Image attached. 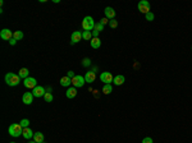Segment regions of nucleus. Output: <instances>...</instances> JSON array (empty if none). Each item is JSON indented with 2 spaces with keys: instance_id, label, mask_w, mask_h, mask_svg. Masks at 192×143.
<instances>
[{
  "instance_id": "f257e3e1",
  "label": "nucleus",
  "mask_w": 192,
  "mask_h": 143,
  "mask_svg": "<svg viewBox=\"0 0 192 143\" xmlns=\"http://www.w3.org/2000/svg\"><path fill=\"white\" fill-rule=\"evenodd\" d=\"M20 82V78L18 74H14V73H7L5 74V83L10 87H15L18 86Z\"/></svg>"
},
{
  "instance_id": "f03ea898",
  "label": "nucleus",
  "mask_w": 192,
  "mask_h": 143,
  "mask_svg": "<svg viewBox=\"0 0 192 143\" xmlns=\"http://www.w3.org/2000/svg\"><path fill=\"white\" fill-rule=\"evenodd\" d=\"M95 20H94V18L92 17H90V15H87V17H84L83 18V20H82V28H83L84 31H94V28H95Z\"/></svg>"
},
{
  "instance_id": "7ed1b4c3",
  "label": "nucleus",
  "mask_w": 192,
  "mask_h": 143,
  "mask_svg": "<svg viewBox=\"0 0 192 143\" xmlns=\"http://www.w3.org/2000/svg\"><path fill=\"white\" fill-rule=\"evenodd\" d=\"M8 132H9V134L12 135V137H19L23 133V128L20 127L19 123H18V124H10Z\"/></svg>"
},
{
  "instance_id": "20e7f679",
  "label": "nucleus",
  "mask_w": 192,
  "mask_h": 143,
  "mask_svg": "<svg viewBox=\"0 0 192 143\" xmlns=\"http://www.w3.org/2000/svg\"><path fill=\"white\" fill-rule=\"evenodd\" d=\"M138 10H140L141 13H143V14H147V13H150V3L147 1V0H141L140 3H138Z\"/></svg>"
},
{
  "instance_id": "39448f33",
  "label": "nucleus",
  "mask_w": 192,
  "mask_h": 143,
  "mask_svg": "<svg viewBox=\"0 0 192 143\" xmlns=\"http://www.w3.org/2000/svg\"><path fill=\"white\" fill-rule=\"evenodd\" d=\"M84 83H86V81H84V77H82V75H74L73 78H72V84H73V87H76V88L83 87Z\"/></svg>"
},
{
  "instance_id": "423d86ee",
  "label": "nucleus",
  "mask_w": 192,
  "mask_h": 143,
  "mask_svg": "<svg viewBox=\"0 0 192 143\" xmlns=\"http://www.w3.org/2000/svg\"><path fill=\"white\" fill-rule=\"evenodd\" d=\"M100 79H101V82H104V84H112V82L114 81V77L112 75V73L104 72L100 74Z\"/></svg>"
},
{
  "instance_id": "0eeeda50",
  "label": "nucleus",
  "mask_w": 192,
  "mask_h": 143,
  "mask_svg": "<svg viewBox=\"0 0 192 143\" xmlns=\"http://www.w3.org/2000/svg\"><path fill=\"white\" fill-rule=\"evenodd\" d=\"M23 84H24L26 88L33 89L35 87H37V81H36L35 78H32V77H28V78H26L24 81H23Z\"/></svg>"
},
{
  "instance_id": "6e6552de",
  "label": "nucleus",
  "mask_w": 192,
  "mask_h": 143,
  "mask_svg": "<svg viewBox=\"0 0 192 143\" xmlns=\"http://www.w3.org/2000/svg\"><path fill=\"white\" fill-rule=\"evenodd\" d=\"M32 93H33V97H44L45 96V93H46V89L44 88L42 86H37V87H35L33 88V91H32Z\"/></svg>"
},
{
  "instance_id": "1a4fd4ad",
  "label": "nucleus",
  "mask_w": 192,
  "mask_h": 143,
  "mask_svg": "<svg viewBox=\"0 0 192 143\" xmlns=\"http://www.w3.org/2000/svg\"><path fill=\"white\" fill-rule=\"evenodd\" d=\"M0 37L5 41H9L13 37V32L10 30H8V28H4V30L0 31Z\"/></svg>"
},
{
  "instance_id": "9d476101",
  "label": "nucleus",
  "mask_w": 192,
  "mask_h": 143,
  "mask_svg": "<svg viewBox=\"0 0 192 143\" xmlns=\"http://www.w3.org/2000/svg\"><path fill=\"white\" fill-rule=\"evenodd\" d=\"M81 40H82V32H79V31H74V32L72 33V36H71V43L72 45H74V43L79 42Z\"/></svg>"
},
{
  "instance_id": "9b49d317",
  "label": "nucleus",
  "mask_w": 192,
  "mask_h": 143,
  "mask_svg": "<svg viewBox=\"0 0 192 143\" xmlns=\"http://www.w3.org/2000/svg\"><path fill=\"white\" fill-rule=\"evenodd\" d=\"M22 101L24 105H31L33 101V93L32 92H26V93L22 96Z\"/></svg>"
},
{
  "instance_id": "f8f14e48",
  "label": "nucleus",
  "mask_w": 192,
  "mask_h": 143,
  "mask_svg": "<svg viewBox=\"0 0 192 143\" xmlns=\"http://www.w3.org/2000/svg\"><path fill=\"white\" fill-rule=\"evenodd\" d=\"M104 13H105V18H108L109 20L114 19V17H115V10L113 9L112 7H106V8H105Z\"/></svg>"
},
{
  "instance_id": "ddd939ff",
  "label": "nucleus",
  "mask_w": 192,
  "mask_h": 143,
  "mask_svg": "<svg viewBox=\"0 0 192 143\" xmlns=\"http://www.w3.org/2000/svg\"><path fill=\"white\" fill-rule=\"evenodd\" d=\"M67 98H74L77 96V88L76 87H68V89L65 91Z\"/></svg>"
},
{
  "instance_id": "4468645a",
  "label": "nucleus",
  "mask_w": 192,
  "mask_h": 143,
  "mask_svg": "<svg viewBox=\"0 0 192 143\" xmlns=\"http://www.w3.org/2000/svg\"><path fill=\"white\" fill-rule=\"evenodd\" d=\"M95 78H96V74H95V72H86V74H84V81H86V83H92V82L95 81Z\"/></svg>"
},
{
  "instance_id": "2eb2a0df",
  "label": "nucleus",
  "mask_w": 192,
  "mask_h": 143,
  "mask_svg": "<svg viewBox=\"0 0 192 143\" xmlns=\"http://www.w3.org/2000/svg\"><path fill=\"white\" fill-rule=\"evenodd\" d=\"M22 135H23V138H26V139H30V138H32L33 135H35V133H33L30 128H23Z\"/></svg>"
},
{
  "instance_id": "dca6fc26",
  "label": "nucleus",
  "mask_w": 192,
  "mask_h": 143,
  "mask_svg": "<svg viewBox=\"0 0 192 143\" xmlns=\"http://www.w3.org/2000/svg\"><path fill=\"white\" fill-rule=\"evenodd\" d=\"M124 75H120V74H118V75L114 77V81H113V83L115 84V86H122L123 83H124Z\"/></svg>"
},
{
  "instance_id": "f3484780",
  "label": "nucleus",
  "mask_w": 192,
  "mask_h": 143,
  "mask_svg": "<svg viewBox=\"0 0 192 143\" xmlns=\"http://www.w3.org/2000/svg\"><path fill=\"white\" fill-rule=\"evenodd\" d=\"M72 84V79L69 78V77H61L60 78V86H63V87H69Z\"/></svg>"
},
{
  "instance_id": "a211bd4d",
  "label": "nucleus",
  "mask_w": 192,
  "mask_h": 143,
  "mask_svg": "<svg viewBox=\"0 0 192 143\" xmlns=\"http://www.w3.org/2000/svg\"><path fill=\"white\" fill-rule=\"evenodd\" d=\"M28 74H30V70H28L27 68H22V69H19V72H18V75H19L20 79L28 78Z\"/></svg>"
},
{
  "instance_id": "6ab92c4d",
  "label": "nucleus",
  "mask_w": 192,
  "mask_h": 143,
  "mask_svg": "<svg viewBox=\"0 0 192 143\" xmlns=\"http://www.w3.org/2000/svg\"><path fill=\"white\" fill-rule=\"evenodd\" d=\"M90 43H91V47L92 49H99L100 46H101V41H100L99 37H96V38L94 37L91 41H90Z\"/></svg>"
},
{
  "instance_id": "aec40b11",
  "label": "nucleus",
  "mask_w": 192,
  "mask_h": 143,
  "mask_svg": "<svg viewBox=\"0 0 192 143\" xmlns=\"http://www.w3.org/2000/svg\"><path fill=\"white\" fill-rule=\"evenodd\" d=\"M44 134L41 132H37V133H35V135H33V140H35L36 143H42L44 142Z\"/></svg>"
},
{
  "instance_id": "412c9836",
  "label": "nucleus",
  "mask_w": 192,
  "mask_h": 143,
  "mask_svg": "<svg viewBox=\"0 0 192 143\" xmlns=\"http://www.w3.org/2000/svg\"><path fill=\"white\" fill-rule=\"evenodd\" d=\"M82 38L86 41H91L92 40V32L91 31H83L82 32Z\"/></svg>"
},
{
  "instance_id": "4be33fe9",
  "label": "nucleus",
  "mask_w": 192,
  "mask_h": 143,
  "mask_svg": "<svg viewBox=\"0 0 192 143\" xmlns=\"http://www.w3.org/2000/svg\"><path fill=\"white\" fill-rule=\"evenodd\" d=\"M113 92V87L112 84H104V87H102V93L104 94H109Z\"/></svg>"
},
{
  "instance_id": "5701e85b",
  "label": "nucleus",
  "mask_w": 192,
  "mask_h": 143,
  "mask_svg": "<svg viewBox=\"0 0 192 143\" xmlns=\"http://www.w3.org/2000/svg\"><path fill=\"white\" fill-rule=\"evenodd\" d=\"M23 36H24V35H23V32H22V31H15V32H13V37H14L17 41L22 40V38H23Z\"/></svg>"
},
{
  "instance_id": "b1692460",
  "label": "nucleus",
  "mask_w": 192,
  "mask_h": 143,
  "mask_svg": "<svg viewBox=\"0 0 192 143\" xmlns=\"http://www.w3.org/2000/svg\"><path fill=\"white\" fill-rule=\"evenodd\" d=\"M44 98H45V101H46V102H51V101L54 100V97H53V94H51L50 92H46L45 96H44Z\"/></svg>"
},
{
  "instance_id": "393cba45",
  "label": "nucleus",
  "mask_w": 192,
  "mask_h": 143,
  "mask_svg": "<svg viewBox=\"0 0 192 143\" xmlns=\"http://www.w3.org/2000/svg\"><path fill=\"white\" fill-rule=\"evenodd\" d=\"M104 27H105V26L104 24H101V23H96V24H95V28H94V30L95 31H97V32H101V31H104Z\"/></svg>"
},
{
  "instance_id": "a878e982",
  "label": "nucleus",
  "mask_w": 192,
  "mask_h": 143,
  "mask_svg": "<svg viewBox=\"0 0 192 143\" xmlns=\"http://www.w3.org/2000/svg\"><path fill=\"white\" fill-rule=\"evenodd\" d=\"M19 124H20V127L22 128H28V125H30V120L28 119H22Z\"/></svg>"
},
{
  "instance_id": "bb28decb",
  "label": "nucleus",
  "mask_w": 192,
  "mask_h": 143,
  "mask_svg": "<svg viewBox=\"0 0 192 143\" xmlns=\"http://www.w3.org/2000/svg\"><path fill=\"white\" fill-rule=\"evenodd\" d=\"M145 18H146V20H148V22H152L154 18H155V15L150 12V13H147V14H145Z\"/></svg>"
},
{
  "instance_id": "cd10ccee",
  "label": "nucleus",
  "mask_w": 192,
  "mask_h": 143,
  "mask_svg": "<svg viewBox=\"0 0 192 143\" xmlns=\"http://www.w3.org/2000/svg\"><path fill=\"white\" fill-rule=\"evenodd\" d=\"M82 65H83V66H88V65H91V59L84 58V59H83V61H82Z\"/></svg>"
},
{
  "instance_id": "c85d7f7f",
  "label": "nucleus",
  "mask_w": 192,
  "mask_h": 143,
  "mask_svg": "<svg viewBox=\"0 0 192 143\" xmlns=\"http://www.w3.org/2000/svg\"><path fill=\"white\" fill-rule=\"evenodd\" d=\"M109 26H110V28H117V26H118V20H115V19L109 20Z\"/></svg>"
},
{
  "instance_id": "c756f323",
  "label": "nucleus",
  "mask_w": 192,
  "mask_h": 143,
  "mask_svg": "<svg viewBox=\"0 0 192 143\" xmlns=\"http://www.w3.org/2000/svg\"><path fill=\"white\" fill-rule=\"evenodd\" d=\"M141 143H154V140H152V138L151 137H145Z\"/></svg>"
},
{
  "instance_id": "7c9ffc66",
  "label": "nucleus",
  "mask_w": 192,
  "mask_h": 143,
  "mask_svg": "<svg viewBox=\"0 0 192 143\" xmlns=\"http://www.w3.org/2000/svg\"><path fill=\"white\" fill-rule=\"evenodd\" d=\"M76 75V74H74V72H72V70H69V72H67V77H69V78H73V77Z\"/></svg>"
},
{
  "instance_id": "2f4dec72",
  "label": "nucleus",
  "mask_w": 192,
  "mask_h": 143,
  "mask_svg": "<svg viewBox=\"0 0 192 143\" xmlns=\"http://www.w3.org/2000/svg\"><path fill=\"white\" fill-rule=\"evenodd\" d=\"M9 43H10V45H12V46H14L15 43H17V40H15L14 37H12V38H10V40H9Z\"/></svg>"
},
{
  "instance_id": "473e14b6",
  "label": "nucleus",
  "mask_w": 192,
  "mask_h": 143,
  "mask_svg": "<svg viewBox=\"0 0 192 143\" xmlns=\"http://www.w3.org/2000/svg\"><path fill=\"white\" fill-rule=\"evenodd\" d=\"M99 33H100V32H97V31L94 30V31H92V38H94V37H95V38L99 37Z\"/></svg>"
},
{
  "instance_id": "72a5a7b5",
  "label": "nucleus",
  "mask_w": 192,
  "mask_h": 143,
  "mask_svg": "<svg viewBox=\"0 0 192 143\" xmlns=\"http://www.w3.org/2000/svg\"><path fill=\"white\" fill-rule=\"evenodd\" d=\"M100 23H101V24H106V23H109V19H108V18H102V19H101V22H100Z\"/></svg>"
},
{
  "instance_id": "f704fd0d",
  "label": "nucleus",
  "mask_w": 192,
  "mask_h": 143,
  "mask_svg": "<svg viewBox=\"0 0 192 143\" xmlns=\"http://www.w3.org/2000/svg\"><path fill=\"white\" fill-rule=\"evenodd\" d=\"M28 143H36V142H35V140H31V142H28Z\"/></svg>"
},
{
  "instance_id": "c9c22d12",
  "label": "nucleus",
  "mask_w": 192,
  "mask_h": 143,
  "mask_svg": "<svg viewBox=\"0 0 192 143\" xmlns=\"http://www.w3.org/2000/svg\"><path fill=\"white\" fill-rule=\"evenodd\" d=\"M10 143H15V142H10Z\"/></svg>"
},
{
  "instance_id": "e433bc0d",
  "label": "nucleus",
  "mask_w": 192,
  "mask_h": 143,
  "mask_svg": "<svg viewBox=\"0 0 192 143\" xmlns=\"http://www.w3.org/2000/svg\"><path fill=\"white\" fill-rule=\"evenodd\" d=\"M191 50H192V46H191Z\"/></svg>"
},
{
  "instance_id": "4c0bfd02",
  "label": "nucleus",
  "mask_w": 192,
  "mask_h": 143,
  "mask_svg": "<svg viewBox=\"0 0 192 143\" xmlns=\"http://www.w3.org/2000/svg\"><path fill=\"white\" fill-rule=\"evenodd\" d=\"M42 143H44V142H42Z\"/></svg>"
}]
</instances>
